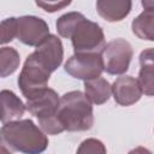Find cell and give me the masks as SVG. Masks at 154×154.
<instances>
[{"label": "cell", "mask_w": 154, "mask_h": 154, "mask_svg": "<svg viewBox=\"0 0 154 154\" xmlns=\"http://www.w3.org/2000/svg\"><path fill=\"white\" fill-rule=\"evenodd\" d=\"M49 69L32 52L28 55L18 77V87L26 100L47 88L51 77Z\"/></svg>", "instance_id": "4"}, {"label": "cell", "mask_w": 154, "mask_h": 154, "mask_svg": "<svg viewBox=\"0 0 154 154\" xmlns=\"http://www.w3.org/2000/svg\"><path fill=\"white\" fill-rule=\"evenodd\" d=\"M154 51L153 48H147L140 54V73H138V84L147 96L153 95L154 90Z\"/></svg>", "instance_id": "14"}, {"label": "cell", "mask_w": 154, "mask_h": 154, "mask_svg": "<svg viewBox=\"0 0 154 154\" xmlns=\"http://www.w3.org/2000/svg\"><path fill=\"white\" fill-rule=\"evenodd\" d=\"M144 10L132 20V32L141 40L154 41V1H142Z\"/></svg>", "instance_id": "12"}, {"label": "cell", "mask_w": 154, "mask_h": 154, "mask_svg": "<svg viewBox=\"0 0 154 154\" xmlns=\"http://www.w3.org/2000/svg\"><path fill=\"white\" fill-rule=\"evenodd\" d=\"M59 102L58 93L48 87L26 100L25 108L38 119L40 129L45 134L58 135L64 131L57 117Z\"/></svg>", "instance_id": "3"}, {"label": "cell", "mask_w": 154, "mask_h": 154, "mask_svg": "<svg viewBox=\"0 0 154 154\" xmlns=\"http://www.w3.org/2000/svg\"><path fill=\"white\" fill-rule=\"evenodd\" d=\"M129 154H152V152L146 147H136L129 152Z\"/></svg>", "instance_id": "21"}, {"label": "cell", "mask_w": 154, "mask_h": 154, "mask_svg": "<svg viewBox=\"0 0 154 154\" xmlns=\"http://www.w3.org/2000/svg\"><path fill=\"white\" fill-rule=\"evenodd\" d=\"M20 64L19 53L13 47L0 48V77L5 78L13 75Z\"/></svg>", "instance_id": "16"}, {"label": "cell", "mask_w": 154, "mask_h": 154, "mask_svg": "<svg viewBox=\"0 0 154 154\" xmlns=\"http://www.w3.org/2000/svg\"><path fill=\"white\" fill-rule=\"evenodd\" d=\"M64 70L73 78L89 81L101 77L103 66L100 53H75L64 64Z\"/></svg>", "instance_id": "7"}, {"label": "cell", "mask_w": 154, "mask_h": 154, "mask_svg": "<svg viewBox=\"0 0 154 154\" xmlns=\"http://www.w3.org/2000/svg\"><path fill=\"white\" fill-rule=\"evenodd\" d=\"M75 53H100L105 46L102 28L83 17L72 30L70 37Z\"/></svg>", "instance_id": "5"}, {"label": "cell", "mask_w": 154, "mask_h": 154, "mask_svg": "<svg viewBox=\"0 0 154 154\" xmlns=\"http://www.w3.org/2000/svg\"><path fill=\"white\" fill-rule=\"evenodd\" d=\"M130 0H97L96 11L107 22H120L131 11Z\"/></svg>", "instance_id": "13"}, {"label": "cell", "mask_w": 154, "mask_h": 154, "mask_svg": "<svg viewBox=\"0 0 154 154\" xmlns=\"http://www.w3.org/2000/svg\"><path fill=\"white\" fill-rule=\"evenodd\" d=\"M25 103L12 90H0V122L6 124L19 120L25 112Z\"/></svg>", "instance_id": "11"}, {"label": "cell", "mask_w": 154, "mask_h": 154, "mask_svg": "<svg viewBox=\"0 0 154 154\" xmlns=\"http://www.w3.org/2000/svg\"><path fill=\"white\" fill-rule=\"evenodd\" d=\"M17 36V18L8 17L0 22V45L13 41Z\"/></svg>", "instance_id": "18"}, {"label": "cell", "mask_w": 154, "mask_h": 154, "mask_svg": "<svg viewBox=\"0 0 154 154\" xmlns=\"http://www.w3.org/2000/svg\"><path fill=\"white\" fill-rule=\"evenodd\" d=\"M38 7L43 8L46 12H57L65 6H69L71 1H53V2H43V1H36L35 2Z\"/></svg>", "instance_id": "20"}, {"label": "cell", "mask_w": 154, "mask_h": 154, "mask_svg": "<svg viewBox=\"0 0 154 154\" xmlns=\"http://www.w3.org/2000/svg\"><path fill=\"white\" fill-rule=\"evenodd\" d=\"M49 35V26L45 19L36 16H22L17 18V36L22 43L31 47L41 45Z\"/></svg>", "instance_id": "8"}, {"label": "cell", "mask_w": 154, "mask_h": 154, "mask_svg": "<svg viewBox=\"0 0 154 154\" xmlns=\"http://www.w3.org/2000/svg\"><path fill=\"white\" fill-rule=\"evenodd\" d=\"M76 154H107V150L100 140L87 138L79 144Z\"/></svg>", "instance_id": "19"}, {"label": "cell", "mask_w": 154, "mask_h": 154, "mask_svg": "<svg viewBox=\"0 0 154 154\" xmlns=\"http://www.w3.org/2000/svg\"><path fill=\"white\" fill-rule=\"evenodd\" d=\"M0 146L10 152L41 154L48 147V137L31 119H19L2 125Z\"/></svg>", "instance_id": "1"}, {"label": "cell", "mask_w": 154, "mask_h": 154, "mask_svg": "<svg viewBox=\"0 0 154 154\" xmlns=\"http://www.w3.org/2000/svg\"><path fill=\"white\" fill-rule=\"evenodd\" d=\"M114 101L120 106H131L142 97V89L137 79L132 76H120L111 85Z\"/></svg>", "instance_id": "9"}, {"label": "cell", "mask_w": 154, "mask_h": 154, "mask_svg": "<svg viewBox=\"0 0 154 154\" xmlns=\"http://www.w3.org/2000/svg\"><path fill=\"white\" fill-rule=\"evenodd\" d=\"M84 17V14H82L81 12H67L64 13L63 16H60L57 19L55 26H57V31L59 34V36L64 37V38H69L72 30L76 28L77 23Z\"/></svg>", "instance_id": "17"}, {"label": "cell", "mask_w": 154, "mask_h": 154, "mask_svg": "<svg viewBox=\"0 0 154 154\" xmlns=\"http://www.w3.org/2000/svg\"><path fill=\"white\" fill-rule=\"evenodd\" d=\"M34 53L45 63L51 72H54L63 63L64 47L61 40L53 34H49L46 40L36 47Z\"/></svg>", "instance_id": "10"}, {"label": "cell", "mask_w": 154, "mask_h": 154, "mask_svg": "<svg viewBox=\"0 0 154 154\" xmlns=\"http://www.w3.org/2000/svg\"><path fill=\"white\" fill-rule=\"evenodd\" d=\"M58 120L64 131H87L94 124V112L91 102L79 90L65 93L60 97Z\"/></svg>", "instance_id": "2"}, {"label": "cell", "mask_w": 154, "mask_h": 154, "mask_svg": "<svg viewBox=\"0 0 154 154\" xmlns=\"http://www.w3.org/2000/svg\"><path fill=\"white\" fill-rule=\"evenodd\" d=\"M0 154H12L8 149H6L5 147H2V146H0Z\"/></svg>", "instance_id": "22"}, {"label": "cell", "mask_w": 154, "mask_h": 154, "mask_svg": "<svg viewBox=\"0 0 154 154\" xmlns=\"http://www.w3.org/2000/svg\"><path fill=\"white\" fill-rule=\"evenodd\" d=\"M132 55V47L125 38H116L109 41L100 52L103 71L109 75L125 73L129 70Z\"/></svg>", "instance_id": "6"}, {"label": "cell", "mask_w": 154, "mask_h": 154, "mask_svg": "<svg viewBox=\"0 0 154 154\" xmlns=\"http://www.w3.org/2000/svg\"><path fill=\"white\" fill-rule=\"evenodd\" d=\"M111 84L107 79L97 77L84 81V95L94 105H102L108 101L111 96Z\"/></svg>", "instance_id": "15"}]
</instances>
